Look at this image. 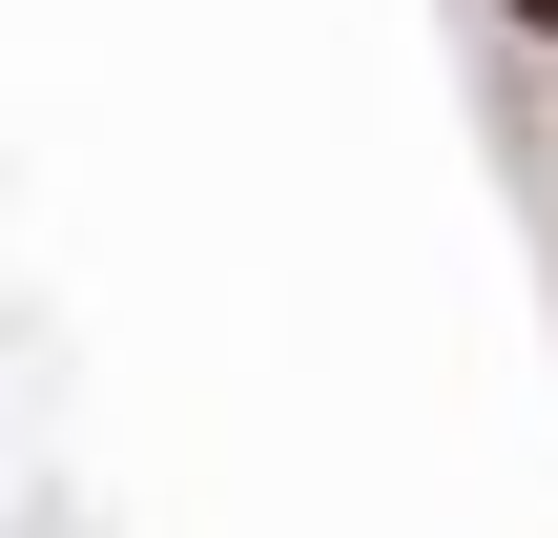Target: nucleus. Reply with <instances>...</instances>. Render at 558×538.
I'll return each mask as SVG.
<instances>
[{
  "instance_id": "f257e3e1",
  "label": "nucleus",
  "mask_w": 558,
  "mask_h": 538,
  "mask_svg": "<svg viewBox=\"0 0 558 538\" xmlns=\"http://www.w3.org/2000/svg\"><path fill=\"white\" fill-rule=\"evenodd\" d=\"M497 41H538V62H558V0H497Z\"/></svg>"
}]
</instances>
